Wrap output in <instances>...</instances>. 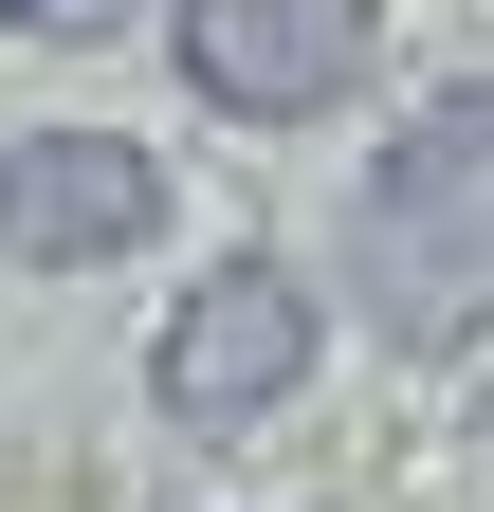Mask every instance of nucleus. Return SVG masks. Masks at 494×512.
Segmentation results:
<instances>
[{
  "label": "nucleus",
  "instance_id": "39448f33",
  "mask_svg": "<svg viewBox=\"0 0 494 512\" xmlns=\"http://www.w3.org/2000/svg\"><path fill=\"white\" fill-rule=\"evenodd\" d=\"M0 19H19V37H55V19H92V0H0Z\"/></svg>",
  "mask_w": 494,
  "mask_h": 512
},
{
  "label": "nucleus",
  "instance_id": "20e7f679",
  "mask_svg": "<svg viewBox=\"0 0 494 512\" xmlns=\"http://www.w3.org/2000/svg\"><path fill=\"white\" fill-rule=\"evenodd\" d=\"M165 238V165L129 128H37V147H0V256L19 275H110V256Z\"/></svg>",
  "mask_w": 494,
  "mask_h": 512
},
{
  "label": "nucleus",
  "instance_id": "f03ea898",
  "mask_svg": "<svg viewBox=\"0 0 494 512\" xmlns=\"http://www.w3.org/2000/svg\"><path fill=\"white\" fill-rule=\"evenodd\" d=\"M366 55H385L366 0H183V92L238 110V128H312V110H348Z\"/></svg>",
  "mask_w": 494,
  "mask_h": 512
},
{
  "label": "nucleus",
  "instance_id": "7ed1b4c3",
  "mask_svg": "<svg viewBox=\"0 0 494 512\" xmlns=\"http://www.w3.org/2000/svg\"><path fill=\"white\" fill-rule=\"evenodd\" d=\"M147 384H165V421H183V439H238V421H275L293 384H312V293H293L275 256H238V275H202V293L165 311Z\"/></svg>",
  "mask_w": 494,
  "mask_h": 512
},
{
  "label": "nucleus",
  "instance_id": "f257e3e1",
  "mask_svg": "<svg viewBox=\"0 0 494 512\" xmlns=\"http://www.w3.org/2000/svg\"><path fill=\"white\" fill-rule=\"evenodd\" d=\"M348 238H366V330L385 348H476L494 330V74L385 128Z\"/></svg>",
  "mask_w": 494,
  "mask_h": 512
}]
</instances>
